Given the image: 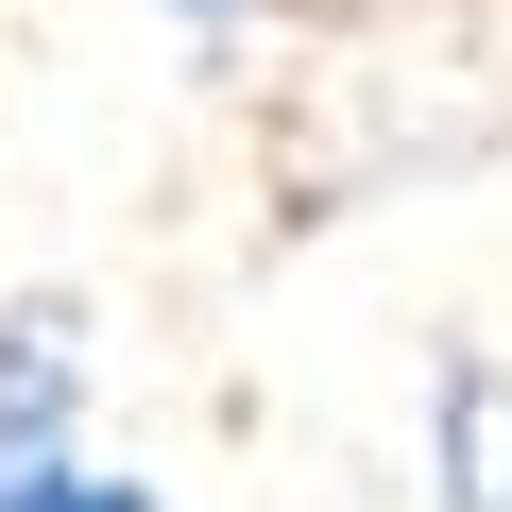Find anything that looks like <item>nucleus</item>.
I'll list each match as a JSON object with an SVG mask.
<instances>
[{
    "label": "nucleus",
    "mask_w": 512,
    "mask_h": 512,
    "mask_svg": "<svg viewBox=\"0 0 512 512\" xmlns=\"http://www.w3.org/2000/svg\"><path fill=\"white\" fill-rule=\"evenodd\" d=\"M86 393H103L86 291H18V308H0V461H69L86 444Z\"/></svg>",
    "instance_id": "f257e3e1"
},
{
    "label": "nucleus",
    "mask_w": 512,
    "mask_h": 512,
    "mask_svg": "<svg viewBox=\"0 0 512 512\" xmlns=\"http://www.w3.org/2000/svg\"><path fill=\"white\" fill-rule=\"evenodd\" d=\"M154 18H171V35H239L256 0H154Z\"/></svg>",
    "instance_id": "20e7f679"
},
{
    "label": "nucleus",
    "mask_w": 512,
    "mask_h": 512,
    "mask_svg": "<svg viewBox=\"0 0 512 512\" xmlns=\"http://www.w3.org/2000/svg\"><path fill=\"white\" fill-rule=\"evenodd\" d=\"M0 512H171V495H154V478H120V461H86V444H69V461H0Z\"/></svg>",
    "instance_id": "7ed1b4c3"
},
{
    "label": "nucleus",
    "mask_w": 512,
    "mask_h": 512,
    "mask_svg": "<svg viewBox=\"0 0 512 512\" xmlns=\"http://www.w3.org/2000/svg\"><path fill=\"white\" fill-rule=\"evenodd\" d=\"M427 512H512V359L478 325L427 342Z\"/></svg>",
    "instance_id": "f03ea898"
}]
</instances>
